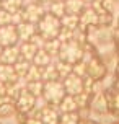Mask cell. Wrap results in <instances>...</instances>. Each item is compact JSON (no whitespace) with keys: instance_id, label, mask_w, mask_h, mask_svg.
<instances>
[{"instance_id":"1","label":"cell","mask_w":119,"mask_h":124,"mask_svg":"<svg viewBox=\"0 0 119 124\" xmlns=\"http://www.w3.org/2000/svg\"><path fill=\"white\" fill-rule=\"evenodd\" d=\"M36 26H38V33L41 36H44L46 39H54V38L59 36L62 23H60V18H57L52 13L46 12L43 15V18L38 21Z\"/></svg>"},{"instance_id":"2","label":"cell","mask_w":119,"mask_h":124,"mask_svg":"<svg viewBox=\"0 0 119 124\" xmlns=\"http://www.w3.org/2000/svg\"><path fill=\"white\" fill-rule=\"evenodd\" d=\"M59 59L64 62H69V64H75V62L82 61L83 57V46L82 43L72 39V41H67V43L60 44V51H59Z\"/></svg>"},{"instance_id":"3","label":"cell","mask_w":119,"mask_h":124,"mask_svg":"<svg viewBox=\"0 0 119 124\" xmlns=\"http://www.w3.org/2000/svg\"><path fill=\"white\" fill-rule=\"evenodd\" d=\"M65 88H64L62 80H51V82H44V90H43V96L46 98V101L49 105L57 106L62 98L65 96Z\"/></svg>"},{"instance_id":"4","label":"cell","mask_w":119,"mask_h":124,"mask_svg":"<svg viewBox=\"0 0 119 124\" xmlns=\"http://www.w3.org/2000/svg\"><path fill=\"white\" fill-rule=\"evenodd\" d=\"M21 10H23V20L30 21V23H34V25H38V21L43 18L44 13L47 12V8L39 2H31V3L25 5Z\"/></svg>"},{"instance_id":"5","label":"cell","mask_w":119,"mask_h":124,"mask_svg":"<svg viewBox=\"0 0 119 124\" xmlns=\"http://www.w3.org/2000/svg\"><path fill=\"white\" fill-rule=\"evenodd\" d=\"M34 103H36V96L31 95L28 90H23L21 95L15 100L16 111H18L20 114H25V116H28L30 113L34 111Z\"/></svg>"},{"instance_id":"6","label":"cell","mask_w":119,"mask_h":124,"mask_svg":"<svg viewBox=\"0 0 119 124\" xmlns=\"http://www.w3.org/2000/svg\"><path fill=\"white\" fill-rule=\"evenodd\" d=\"M62 83H64V88H65V93H67V95L77 96V95H80V93L85 92L83 77L74 74V72H72L70 75H67V77L62 80Z\"/></svg>"},{"instance_id":"7","label":"cell","mask_w":119,"mask_h":124,"mask_svg":"<svg viewBox=\"0 0 119 124\" xmlns=\"http://www.w3.org/2000/svg\"><path fill=\"white\" fill-rule=\"evenodd\" d=\"M13 44H20L16 26L15 25L0 26V46L2 47H8V46H13Z\"/></svg>"},{"instance_id":"8","label":"cell","mask_w":119,"mask_h":124,"mask_svg":"<svg viewBox=\"0 0 119 124\" xmlns=\"http://www.w3.org/2000/svg\"><path fill=\"white\" fill-rule=\"evenodd\" d=\"M78 18H80V26L85 30V28L96 26L100 23V13L96 12L93 7H85L83 12L78 15Z\"/></svg>"},{"instance_id":"9","label":"cell","mask_w":119,"mask_h":124,"mask_svg":"<svg viewBox=\"0 0 119 124\" xmlns=\"http://www.w3.org/2000/svg\"><path fill=\"white\" fill-rule=\"evenodd\" d=\"M20 59H21V54H20V44H13V46H8V47H3V49H2V54H0V64H10V65H15Z\"/></svg>"},{"instance_id":"10","label":"cell","mask_w":119,"mask_h":124,"mask_svg":"<svg viewBox=\"0 0 119 124\" xmlns=\"http://www.w3.org/2000/svg\"><path fill=\"white\" fill-rule=\"evenodd\" d=\"M16 33H18L20 43H25V41H30L38 33V26L30 21H21L20 25H16Z\"/></svg>"},{"instance_id":"11","label":"cell","mask_w":119,"mask_h":124,"mask_svg":"<svg viewBox=\"0 0 119 124\" xmlns=\"http://www.w3.org/2000/svg\"><path fill=\"white\" fill-rule=\"evenodd\" d=\"M39 119L43 121V124H59V121H60V113L57 109V106L49 105L39 113Z\"/></svg>"},{"instance_id":"12","label":"cell","mask_w":119,"mask_h":124,"mask_svg":"<svg viewBox=\"0 0 119 124\" xmlns=\"http://www.w3.org/2000/svg\"><path fill=\"white\" fill-rule=\"evenodd\" d=\"M88 64V70H87V75L88 77H91V78H95V80H100L101 77H104V69H106V65L103 64V62H100L98 59H90V61L87 62Z\"/></svg>"},{"instance_id":"13","label":"cell","mask_w":119,"mask_h":124,"mask_svg":"<svg viewBox=\"0 0 119 124\" xmlns=\"http://www.w3.org/2000/svg\"><path fill=\"white\" fill-rule=\"evenodd\" d=\"M57 109H59L60 114H64V113H75V111H78L80 108H78V103H77L75 96L65 95V96L62 98V101L57 105Z\"/></svg>"},{"instance_id":"14","label":"cell","mask_w":119,"mask_h":124,"mask_svg":"<svg viewBox=\"0 0 119 124\" xmlns=\"http://www.w3.org/2000/svg\"><path fill=\"white\" fill-rule=\"evenodd\" d=\"M20 77L16 74V70L10 64H0V82H3L5 85L13 83L15 80H18Z\"/></svg>"},{"instance_id":"15","label":"cell","mask_w":119,"mask_h":124,"mask_svg":"<svg viewBox=\"0 0 119 124\" xmlns=\"http://www.w3.org/2000/svg\"><path fill=\"white\" fill-rule=\"evenodd\" d=\"M36 52H38V47H36L31 41L20 43V54H21V59H25V61H28V62H33Z\"/></svg>"},{"instance_id":"16","label":"cell","mask_w":119,"mask_h":124,"mask_svg":"<svg viewBox=\"0 0 119 124\" xmlns=\"http://www.w3.org/2000/svg\"><path fill=\"white\" fill-rule=\"evenodd\" d=\"M52 61H54V57L51 56L46 49H38L36 56H34V59H33V64L38 65V67H46V65H49Z\"/></svg>"},{"instance_id":"17","label":"cell","mask_w":119,"mask_h":124,"mask_svg":"<svg viewBox=\"0 0 119 124\" xmlns=\"http://www.w3.org/2000/svg\"><path fill=\"white\" fill-rule=\"evenodd\" d=\"M64 3H65V12L72 15H80L83 8L87 7L83 0H64Z\"/></svg>"},{"instance_id":"18","label":"cell","mask_w":119,"mask_h":124,"mask_svg":"<svg viewBox=\"0 0 119 124\" xmlns=\"http://www.w3.org/2000/svg\"><path fill=\"white\" fill-rule=\"evenodd\" d=\"M49 13H52L54 16L57 18H62L64 15H65V3H64V0H51L49 2Z\"/></svg>"},{"instance_id":"19","label":"cell","mask_w":119,"mask_h":124,"mask_svg":"<svg viewBox=\"0 0 119 124\" xmlns=\"http://www.w3.org/2000/svg\"><path fill=\"white\" fill-rule=\"evenodd\" d=\"M54 61H56V59H54ZM54 61L51 62L49 65L43 67V82L60 80V78H59V72H57V69H56V64H54Z\"/></svg>"},{"instance_id":"20","label":"cell","mask_w":119,"mask_h":124,"mask_svg":"<svg viewBox=\"0 0 119 124\" xmlns=\"http://www.w3.org/2000/svg\"><path fill=\"white\" fill-rule=\"evenodd\" d=\"M64 28H69V30H77L80 26V18L78 15H72V13H65L62 18H60Z\"/></svg>"},{"instance_id":"21","label":"cell","mask_w":119,"mask_h":124,"mask_svg":"<svg viewBox=\"0 0 119 124\" xmlns=\"http://www.w3.org/2000/svg\"><path fill=\"white\" fill-rule=\"evenodd\" d=\"M54 64H56V69H57V72H59V78H60V80H64L67 75L72 74V64L60 61L59 57L54 61Z\"/></svg>"},{"instance_id":"22","label":"cell","mask_w":119,"mask_h":124,"mask_svg":"<svg viewBox=\"0 0 119 124\" xmlns=\"http://www.w3.org/2000/svg\"><path fill=\"white\" fill-rule=\"evenodd\" d=\"M60 44H62V43H60L57 38H54V39H46V44H44L43 49H46L51 56L54 57V59H57L59 51H60Z\"/></svg>"},{"instance_id":"23","label":"cell","mask_w":119,"mask_h":124,"mask_svg":"<svg viewBox=\"0 0 119 124\" xmlns=\"http://www.w3.org/2000/svg\"><path fill=\"white\" fill-rule=\"evenodd\" d=\"M25 80L26 82H38L43 80V67H38L31 62V67L28 70V74L25 75Z\"/></svg>"},{"instance_id":"24","label":"cell","mask_w":119,"mask_h":124,"mask_svg":"<svg viewBox=\"0 0 119 124\" xmlns=\"http://www.w3.org/2000/svg\"><path fill=\"white\" fill-rule=\"evenodd\" d=\"M2 8L10 13H15L23 8V0H2Z\"/></svg>"},{"instance_id":"25","label":"cell","mask_w":119,"mask_h":124,"mask_svg":"<svg viewBox=\"0 0 119 124\" xmlns=\"http://www.w3.org/2000/svg\"><path fill=\"white\" fill-rule=\"evenodd\" d=\"M26 90L34 95V96H41L43 95V90H44V82L43 80H38V82H26Z\"/></svg>"},{"instance_id":"26","label":"cell","mask_w":119,"mask_h":124,"mask_svg":"<svg viewBox=\"0 0 119 124\" xmlns=\"http://www.w3.org/2000/svg\"><path fill=\"white\" fill-rule=\"evenodd\" d=\"M13 67H15V70H16V74H18L20 78H25V75L28 74V70H30V67H31V62L25 61V59H20Z\"/></svg>"},{"instance_id":"27","label":"cell","mask_w":119,"mask_h":124,"mask_svg":"<svg viewBox=\"0 0 119 124\" xmlns=\"http://www.w3.org/2000/svg\"><path fill=\"white\" fill-rule=\"evenodd\" d=\"M59 124H80V116L78 113H64L60 114V121Z\"/></svg>"},{"instance_id":"28","label":"cell","mask_w":119,"mask_h":124,"mask_svg":"<svg viewBox=\"0 0 119 124\" xmlns=\"http://www.w3.org/2000/svg\"><path fill=\"white\" fill-rule=\"evenodd\" d=\"M87 70H88V64L83 59L82 61H78V62H75L74 65H72V72L74 74H77V75H80V77H87Z\"/></svg>"},{"instance_id":"29","label":"cell","mask_w":119,"mask_h":124,"mask_svg":"<svg viewBox=\"0 0 119 124\" xmlns=\"http://www.w3.org/2000/svg\"><path fill=\"white\" fill-rule=\"evenodd\" d=\"M74 31L75 30H69V28H60V33H59V36L57 39L60 41V43H67V41H72L74 39Z\"/></svg>"},{"instance_id":"30","label":"cell","mask_w":119,"mask_h":124,"mask_svg":"<svg viewBox=\"0 0 119 124\" xmlns=\"http://www.w3.org/2000/svg\"><path fill=\"white\" fill-rule=\"evenodd\" d=\"M5 25H12V13L0 8V26H5Z\"/></svg>"},{"instance_id":"31","label":"cell","mask_w":119,"mask_h":124,"mask_svg":"<svg viewBox=\"0 0 119 124\" xmlns=\"http://www.w3.org/2000/svg\"><path fill=\"white\" fill-rule=\"evenodd\" d=\"M30 41H31V43L34 44V46H36L38 49H43V47H44V44H46V38L41 36L39 33H36V34H34V36H33L31 39H30Z\"/></svg>"},{"instance_id":"32","label":"cell","mask_w":119,"mask_h":124,"mask_svg":"<svg viewBox=\"0 0 119 124\" xmlns=\"http://www.w3.org/2000/svg\"><path fill=\"white\" fill-rule=\"evenodd\" d=\"M21 21H25L23 20V10H18V12H15V13H12V25H20Z\"/></svg>"},{"instance_id":"33","label":"cell","mask_w":119,"mask_h":124,"mask_svg":"<svg viewBox=\"0 0 119 124\" xmlns=\"http://www.w3.org/2000/svg\"><path fill=\"white\" fill-rule=\"evenodd\" d=\"M3 98H7V85L3 82H0V101Z\"/></svg>"},{"instance_id":"34","label":"cell","mask_w":119,"mask_h":124,"mask_svg":"<svg viewBox=\"0 0 119 124\" xmlns=\"http://www.w3.org/2000/svg\"><path fill=\"white\" fill-rule=\"evenodd\" d=\"M113 105H114V108L119 111V92L116 90V93H114V96H113Z\"/></svg>"},{"instance_id":"35","label":"cell","mask_w":119,"mask_h":124,"mask_svg":"<svg viewBox=\"0 0 119 124\" xmlns=\"http://www.w3.org/2000/svg\"><path fill=\"white\" fill-rule=\"evenodd\" d=\"M26 124H43V121H41L39 118H28Z\"/></svg>"},{"instance_id":"36","label":"cell","mask_w":119,"mask_h":124,"mask_svg":"<svg viewBox=\"0 0 119 124\" xmlns=\"http://www.w3.org/2000/svg\"><path fill=\"white\" fill-rule=\"evenodd\" d=\"M36 2H39V3H43V5L46 7L47 10H49V2H51V0H36Z\"/></svg>"},{"instance_id":"37","label":"cell","mask_w":119,"mask_h":124,"mask_svg":"<svg viewBox=\"0 0 119 124\" xmlns=\"http://www.w3.org/2000/svg\"><path fill=\"white\" fill-rule=\"evenodd\" d=\"M114 87H116V90L119 92V74H118V78H116V83H114Z\"/></svg>"},{"instance_id":"38","label":"cell","mask_w":119,"mask_h":124,"mask_svg":"<svg viewBox=\"0 0 119 124\" xmlns=\"http://www.w3.org/2000/svg\"><path fill=\"white\" fill-rule=\"evenodd\" d=\"M83 2H85V3H87V5H88V3H93L95 0H83Z\"/></svg>"},{"instance_id":"39","label":"cell","mask_w":119,"mask_h":124,"mask_svg":"<svg viewBox=\"0 0 119 124\" xmlns=\"http://www.w3.org/2000/svg\"><path fill=\"white\" fill-rule=\"evenodd\" d=\"M0 8H2V0H0Z\"/></svg>"}]
</instances>
